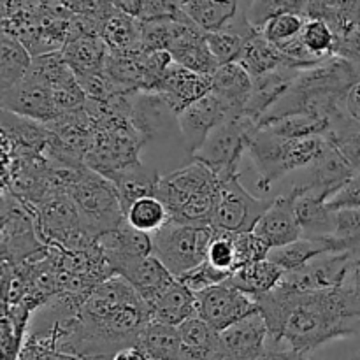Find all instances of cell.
Returning a JSON list of instances; mask_svg holds the SVG:
<instances>
[{"label": "cell", "instance_id": "cell-1", "mask_svg": "<svg viewBox=\"0 0 360 360\" xmlns=\"http://www.w3.org/2000/svg\"><path fill=\"white\" fill-rule=\"evenodd\" d=\"M150 309L132 285L112 276L94 288L83 308L72 319L62 320L42 333L56 350L83 360H112L116 354L139 345Z\"/></svg>", "mask_w": 360, "mask_h": 360}, {"label": "cell", "instance_id": "cell-2", "mask_svg": "<svg viewBox=\"0 0 360 360\" xmlns=\"http://www.w3.org/2000/svg\"><path fill=\"white\" fill-rule=\"evenodd\" d=\"M257 306L269 329L267 348H287L304 359L360 333V323L348 311L343 287L299 290L281 281L273 292L257 299Z\"/></svg>", "mask_w": 360, "mask_h": 360}, {"label": "cell", "instance_id": "cell-3", "mask_svg": "<svg viewBox=\"0 0 360 360\" xmlns=\"http://www.w3.org/2000/svg\"><path fill=\"white\" fill-rule=\"evenodd\" d=\"M360 81V62L333 56L302 70L287 94L267 111L259 129L287 116H311L329 122L347 109V97Z\"/></svg>", "mask_w": 360, "mask_h": 360}, {"label": "cell", "instance_id": "cell-4", "mask_svg": "<svg viewBox=\"0 0 360 360\" xmlns=\"http://www.w3.org/2000/svg\"><path fill=\"white\" fill-rule=\"evenodd\" d=\"M327 148V139L322 136L306 139H285L269 129H259L250 143L248 153L259 179L257 186L269 192L271 185L297 169L311 167Z\"/></svg>", "mask_w": 360, "mask_h": 360}, {"label": "cell", "instance_id": "cell-5", "mask_svg": "<svg viewBox=\"0 0 360 360\" xmlns=\"http://www.w3.org/2000/svg\"><path fill=\"white\" fill-rule=\"evenodd\" d=\"M67 195L79 214L81 227L98 239L125 224L118 192L111 179L91 169H63Z\"/></svg>", "mask_w": 360, "mask_h": 360}, {"label": "cell", "instance_id": "cell-6", "mask_svg": "<svg viewBox=\"0 0 360 360\" xmlns=\"http://www.w3.org/2000/svg\"><path fill=\"white\" fill-rule=\"evenodd\" d=\"M213 236V227L169 220L160 231L151 234V255L160 260L165 269L179 280L206 262Z\"/></svg>", "mask_w": 360, "mask_h": 360}, {"label": "cell", "instance_id": "cell-7", "mask_svg": "<svg viewBox=\"0 0 360 360\" xmlns=\"http://www.w3.org/2000/svg\"><path fill=\"white\" fill-rule=\"evenodd\" d=\"M257 130V123L246 116L227 120L207 137L206 144L193 155L192 160L207 165L220 183L239 178V164Z\"/></svg>", "mask_w": 360, "mask_h": 360}, {"label": "cell", "instance_id": "cell-8", "mask_svg": "<svg viewBox=\"0 0 360 360\" xmlns=\"http://www.w3.org/2000/svg\"><path fill=\"white\" fill-rule=\"evenodd\" d=\"M46 248L27 204L9 190H2V264L18 266Z\"/></svg>", "mask_w": 360, "mask_h": 360}, {"label": "cell", "instance_id": "cell-9", "mask_svg": "<svg viewBox=\"0 0 360 360\" xmlns=\"http://www.w3.org/2000/svg\"><path fill=\"white\" fill-rule=\"evenodd\" d=\"M218 190H220L218 176L202 162L190 160V164L160 176L155 197L164 204L169 218L174 220L190 202Z\"/></svg>", "mask_w": 360, "mask_h": 360}, {"label": "cell", "instance_id": "cell-10", "mask_svg": "<svg viewBox=\"0 0 360 360\" xmlns=\"http://www.w3.org/2000/svg\"><path fill=\"white\" fill-rule=\"evenodd\" d=\"M271 202L273 200L253 197L241 185L239 178L229 179L220 183L218 204L211 227L214 231L234 232V234L253 232L264 213L269 210Z\"/></svg>", "mask_w": 360, "mask_h": 360}, {"label": "cell", "instance_id": "cell-11", "mask_svg": "<svg viewBox=\"0 0 360 360\" xmlns=\"http://www.w3.org/2000/svg\"><path fill=\"white\" fill-rule=\"evenodd\" d=\"M195 297L197 316L217 333H224L246 316L259 313L255 299L243 294L229 281L199 292Z\"/></svg>", "mask_w": 360, "mask_h": 360}, {"label": "cell", "instance_id": "cell-12", "mask_svg": "<svg viewBox=\"0 0 360 360\" xmlns=\"http://www.w3.org/2000/svg\"><path fill=\"white\" fill-rule=\"evenodd\" d=\"M304 16L329 25L336 37V56L360 62V2H304Z\"/></svg>", "mask_w": 360, "mask_h": 360}, {"label": "cell", "instance_id": "cell-13", "mask_svg": "<svg viewBox=\"0 0 360 360\" xmlns=\"http://www.w3.org/2000/svg\"><path fill=\"white\" fill-rule=\"evenodd\" d=\"M0 102L2 111H9L44 125L55 122L60 116L51 86L44 77L32 70V67L23 81H20L13 90L0 95Z\"/></svg>", "mask_w": 360, "mask_h": 360}, {"label": "cell", "instance_id": "cell-14", "mask_svg": "<svg viewBox=\"0 0 360 360\" xmlns=\"http://www.w3.org/2000/svg\"><path fill=\"white\" fill-rule=\"evenodd\" d=\"M227 120H231L229 109L224 102L210 94L200 101L193 102L186 109H183L178 115V130L181 134V143L190 158L200 151V148L206 144L207 137Z\"/></svg>", "mask_w": 360, "mask_h": 360}, {"label": "cell", "instance_id": "cell-15", "mask_svg": "<svg viewBox=\"0 0 360 360\" xmlns=\"http://www.w3.org/2000/svg\"><path fill=\"white\" fill-rule=\"evenodd\" d=\"M98 248L115 276L127 278L146 257L151 255V236L123 224L98 238Z\"/></svg>", "mask_w": 360, "mask_h": 360}, {"label": "cell", "instance_id": "cell-16", "mask_svg": "<svg viewBox=\"0 0 360 360\" xmlns=\"http://www.w3.org/2000/svg\"><path fill=\"white\" fill-rule=\"evenodd\" d=\"M355 267L357 266L347 253H327L301 271L285 274L283 283L299 290H334L347 283Z\"/></svg>", "mask_w": 360, "mask_h": 360}, {"label": "cell", "instance_id": "cell-17", "mask_svg": "<svg viewBox=\"0 0 360 360\" xmlns=\"http://www.w3.org/2000/svg\"><path fill=\"white\" fill-rule=\"evenodd\" d=\"M129 120L143 139L144 146L150 144V141L169 136L172 127H178V115L172 111L167 101L155 91L134 94Z\"/></svg>", "mask_w": 360, "mask_h": 360}, {"label": "cell", "instance_id": "cell-18", "mask_svg": "<svg viewBox=\"0 0 360 360\" xmlns=\"http://www.w3.org/2000/svg\"><path fill=\"white\" fill-rule=\"evenodd\" d=\"M297 192L294 188L276 197L255 227V234L271 246V250L292 245L302 239V229L295 213Z\"/></svg>", "mask_w": 360, "mask_h": 360}, {"label": "cell", "instance_id": "cell-19", "mask_svg": "<svg viewBox=\"0 0 360 360\" xmlns=\"http://www.w3.org/2000/svg\"><path fill=\"white\" fill-rule=\"evenodd\" d=\"M224 360H259L267 352L269 329L260 313L246 316L220 333Z\"/></svg>", "mask_w": 360, "mask_h": 360}, {"label": "cell", "instance_id": "cell-20", "mask_svg": "<svg viewBox=\"0 0 360 360\" xmlns=\"http://www.w3.org/2000/svg\"><path fill=\"white\" fill-rule=\"evenodd\" d=\"M357 174L350 162L343 157L340 150L334 144L327 141V148L322 157L311 165V174L301 183V188L311 195L319 197L322 200H329L336 195L354 176Z\"/></svg>", "mask_w": 360, "mask_h": 360}, {"label": "cell", "instance_id": "cell-21", "mask_svg": "<svg viewBox=\"0 0 360 360\" xmlns=\"http://www.w3.org/2000/svg\"><path fill=\"white\" fill-rule=\"evenodd\" d=\"M211 84H213V76L192 72L172 62V65L165 70L160 83L155 88V94H160L171 105L172 111L179 115L193 102L206 97L211 91Z\"/></svg>", "mask_w": 360, "mask_h": 360}, {"label": "cell", "instance_id": "cell-22", "mask_svg": "<svg viewBox=\"0 0 360 360\" xmlns=\"http://www.w3.org/2000/svg\"><path fill=\"white\" fill-rule=\"evenodd\" d=\"M253 91V79L245 67L239 62L227 63L218 67L213 74L211 94L217 95L225 108L229 109L231 118H243L246 116V108L250 104Z\"/></svg>", "mask_w": 360, "mask_h": 360}, {"label": "cell", "instance_id": "cell-23", "mask_svg": "<svg viewBox=\"0 0 360 360\" xmlns=\"http://www.w3.org/2000/svg\"><path fill=\"white\" fill-rule=\"evenodd\" d=\"M160 176L162 174H158L157 169L141 162V164L132 165L129 169L112 172V174L105 176V178L111 179L112 185H115L123 214H125L129 207L139 199L155 197V190H157L158 181H160Z\"/></svg>", "mask_w": 360, "mask_h": 360}, {"label": "cell", "instance_id": "cell-24", "mask_svg": "<svg viewBox=\"0 0 360 360\" xmlns=\"http://www.w3.org/2000/svg\"><path fill=\"white\" fill-rule=\"evenodd\" d=\"M297 192L295 213L302 229V239H330L336 229L334 211L329 210L326 200L304 192L299 185L294 186Z\"/></svg>", "mask_w": 360, "mask_h": 360}, {"label": "cell", "instance_id": "cell-25", "mask_svg": "<svg viewBox=\"0 0 360 360\" xmlns=\"http://www.w3.org/2000/svg\"><path fill=\"white\" fill-rule=\"evenodd\" d=\"M178 333L181 338V360H224L220 333L199 316L181 323Z\"/></svg>", "mask_w": 360, "mask_h": 360}, {"label": "cell", "instance_id": "cell-26", "mask_svg": "<svg viewBox=\"0 0 360 360\" xmlns=\"http://www.w3.org/2000/svg\"><path fill=\"white\" fill-rule=\"evenodd\" d=\"M153 322L179 327L186 320L197 316V297L188 287L176 280L160 299L150 308Z\"/></svg>", "mask_w": 360, "mask_h": 360}, {"label": "cell", "instance_id": "cell-27", "mask_svg": "<svg viewBox=\"0 0 360 360\" xmlns=\"http://www.w3.org/2000/svg\"><path fill=\"white\" fill-rule=\"evenodd\" d=\"M108 44L101 35L76 34L65 42L62 55L76 76L79 74L98 72L104 69L108 58Z\"/></svg>", "mask_w": 360, "mask_h": 360}, {"label": "cell", "instance_id": "cell-28", "mask_svg": "<svg viewBox=\"0 0 360 360\" xmlns=\"http://www.w3.org/2000/svg\"><path fill=\"white\" fill-rule=\"evenodd\" d=\"M327 253H340L334 239H299L292 245L281 246V248L271 250L267 259L276 264L285 274L301 271L319 257Z\"/></svg>", "mask_w": 360, "mask_h": 360}, {"label": "cell", "instance_id": "cell-29", "mask_svg": "<svg viewBox=\"0 0 360 360\" xmlns=\"http://www.w3.org/2000/svg\"><path fill=\"white\" fill-rule=\"evenodd\" d=\"M134 290L139 294L148 309L164 295V292L176 281V278L165 269L164 264L153 255L146 257L129 276L125 278Z\"/></svg>", "mask_w": 360, "mask_h": 360}, {"label": "cell", "instance_id": "cell-30", "mask_svg": "<svg viewBox=\"0 0 360 360\" xmlns=\"http://www.w3.org/2000/svg\"><path fill=\"white\" fill-rule=\"evenodd\" d=\"M283 271L267 259L262 262L248 264V266L236 269L234 274L229 278V283H232L238 290L257 301L262 295L273 292L283 281Z\"/></svg>", "mask_w": 360, "mask_h": 360}, {"label": "cell", "instance_id": "cell-31", "mask_svg": "<svg viewBox=\"0 0 360 360\" xmlns=\"http://www.w3.org/2000/svg\"><path fill=\"white\" fill-rule=\"evenodd\" d=\"M104 74L118 95L144 90V67L141 53H108Z\"/></svg>", "mask_w": 360, "mask_h": 360}, {"label": "cell", "instance_id": "cell-32", "mask_svg": "<svg viewBox=\"0 0 360 360\" xmlns=\"http://www.w3.org/2000/svg\"><path fill=\"white\" fill-rule=\"evenodd\" d=\"M102 39L111 53H141L143 51V23L129 14L122 13L115 6V11L105 21Z\"/></svg>", "mask_w": 360, "mask_h": 360}, {"label": "cell", "instance_id": "cell-33", "mask_svg": "<svg viewBox=\"0 0 360 360\" xmlns=\"http://www.w3.org/2000/svg\"><path fill=\"white\" fill-rule=\"evenodd\" d=\"M34 56L7 32L0 35V95L13 90L30 70Z\"/></svg>", "mask_w": 360, "mask_h": 360}, {"label": "cell", "instance_id": "cell-34", "mask_svg": "<svg viewBox=\"0 0 360 360\" xmlns=\"http://www.w3.org/2000/svg\"><path fill=\"white\" fill-rule=\"evenodd\" d=\"M183 13L204 32H218L229 25L239 9V2H211V0H188L179 2Z\"/></svg>", "mask_w": 360, "mask_h": 360}, {"label": "cell", "instance_id": "cell-35", "mask_svg": "<svg viewBox=\"0 0 360 360\" xmlns=\"http://www.w3.org/2000/svg\"><path fill=\"white\" fill-rule=\"evenodd\" d=\"M139 347L150 360H181V338L178 327L151 320L141 334Z\"/></svg>", "mask_w": 360, "mask_h": 360}, {"label": "cell", "instance_id": "cell-36", "mask_svg": "<svg viewBox=\"0 0 360 360\" xmlns=\"http://www.w3.org/2000/svg\"><path fill=\"white\" fill-rule=\"evenodd\" d=\"M238 62L245 67V70L252 76V79L264 76L267 72H273L278 67L287 65L280 49L271 44L260 32L246 42Z\"/></svg>", "mask_w": 360, "mask_h": 360}, {"label": "cell", "instance_id": "cell-37", "mask_svg": "<svg viewBox=\"0 0 360 360\" xmlns=\"http://www.w3.org/2000/svg\"><path fill=\"white\" fill-rule=\"evenodd\" d=\"M171 56L178 65L185 67L192 72L202 74V76H213L220 67L214 60L213 53L207 48L206 34L202 32L186 37L181 44L172 49Z\"/></svg>", "mask_w": 360, "mask_h": 360}, {"label": "cell", "instance_id": "cell-38", "mask_svg": "<svg viewBox=\"0 0 360 360\" xmlns=\"http://www.w3.org/2000/svg\"><path fill=\"white\" fill-rule=\"evenodd\" d=\"M304 25L306 16L304 6H302V9L283 11V13L273 16L266 25H264L260 34H262L271 44L276 46L278 49H283L287 48L288 44H292V42L301 39Z\"/></svg>", "mask_w": 360, "mask_h": 360}, {"label": "cell", "instance_id": "cell-39", "mask_svg": "<svg viewBox=\"0 0 360 360\" xmlns=\"http://www.w3.org/2000/svg\"><path fill=\"white\" fill-rule=\"evenodd\" d=\"M169 218L167 210L157 197H144L134 202L125 213V221L136 231L144 232V234H155L160 231Z\"/></svg>", "mask_w": 360, "mask_h": 360}, {"label": "cell", "instance_id": "cell-40", "mask_svg": "<svg viewBox=\"0 0 360 360\" xmlns=\"http://www.w3.org/2000/svg\"><path fill=\"white\" fill-rule=\"evenodd\" d=\"M336 229H334V243L338 252L347 253L355 266H360V207L359 210L334 211Z\"/></svg>", "mask_w": 360, "mask_h": 360}, {"label": "cell", "instance_id": "cell-41", "mask_svg": "<svg viewBox=\"0 0 360 360\" xmlns=\"http://www.w3.org/2000/svg\"><path fill=\"white\" fill-rule=\"evenodd\" d=\"M301 42L315 58L322 62L336 56V37L329 25L320 18H306Z\"/></svg>", "mask_w": 360, "mask_h": 360}, {"label": "cell", "instance_id": "cell-42", "mask_svg": "<svg viewBox=\"0 0 360 360\" xmlns=\"http://www.w3.org/2000/svg\"><path fill=\"white\" fill-rule=\"evenodd\" d=\"M206 42L210 51L213 53L214 60L218 62V65L221 67L227 65V63L238 62L248 41L241 37V35L227 30V28H221L218 32L206 34Z\"/></svg>", "mask_w": 360, "mask_h": 360}, {"label": "cell", "instance_id": "cell-43", "mask_svg": "<svg viewBox=\"0 0 360 360\" xmlns=\"http://www.w3.org/2000/svg\"><path fill=\"white\" fill-rule=\"evenodd\" d=\"M206 262L211 264L214 269L221 271V273L234 274L238 269V262H236V248H234V232H224L214 231L213 239L207 248Z\"/></svg>", "mask_w": 360, "mask_h": 360}, {"label": "cell", "instance_id": "cell-44", "mask_svg": "<svg viewBox=\"0 0 360 360\" xmlns=\"http://www.w3.org/2000/svg\"><path fill=\"white\" fill-rule=\"evenodd\" d=\"M234 248L238 269L243 266H248V264L267 260L271 253V246L264 239H260L255 232L234 234Z\"/></svg>", "mask_w": 360, "mask_h": 360}, {"label": "cell", "instance_id": "cell-45", "mask_svg": "<svg viewBox=\"0 0 360 360\" xmlns=\"http://www.w3.org/2000/svg\"><path fill=\"white\" fill-rule=\"evenodd\" d=\"M229 278H231V274L221 273V271L214 269L211 264L204 262L193 271H190L188 274L179 278V281L185 287H188L193 294H199V292L207 290V288L214 287V285L225 283V281H229Z\"/></svg>", "mask_w": 360, "mask_h": 360}, {"label": "cell", "instance_id": "cell-46", "mask_svg": "<svg viewBox=\"0 0 360 360\" xmlns=\"http://www.w3.org/2000/svg\"><path fill=\"white\" fill-rule=\"evenodd\" d=\"M323 360H360V333L327 345L316 354Z\"/></svg>", "mask_w": 360, "mask_h": 360}, {"label": "cell", "instance_id": "cell-47", "mask_svg": "<svg viewBox=\"0 0 360 360\" xmlns=\"http://www.w3.org/2000/svg\"><path fill=\"white\" fill-rule=\"evenodd\" d=\"M330 211L359 210L360 207V172L354 176L336 195L327 200Z\"/></svg>", "mask_w": 360, "mask_h": 360}, {"label": "cell", "instance_id": "cell-48", "mask_svg": "<svg viewBox=\"0 0 360 360\" xmlns=\"http://www.w3.org/2000/svg\"><path fill=\"white\" fill-rule=\"evenodd\" d=\"M345 301H347L348 311L360 323V266L352 271L347 283L343 285Z\"/></svg>", "mask_w": 360, "mask_h": 360}, {"label": "cell", "instance_id": "cell-49", "mask_svg": "<svg viewBox=\"0 0 360 360\" xmlns=\"http://www.w3.org/2000/svg\"><path fill=\"white\" fill-rule=\"evenodd\" d=\"M259 360H306L297 352L287 350V348H267L266 354Z\"/></svg>", "mask_w": 360, "mask_h": 360}, {"label": "cell", "instance_id": "cell-50", "mask_svg": "<svg viewBox=\"0 0 360 360\" xmlns=\"http://www.w3.org/2000/svg\"><path fill=\"white\" fill-rule=\"evenodd\" d=\"M347 111L360 123V81L350 90L347 97Z\"/></svg>", "mask_w": 360, "mask_h": 360}, {"label": "cell", "instance_id": "cell-51", "mask_svg": "<svg viewBox=\"0 0 360 360\" xmlns=\"http://www.w3.org/2000/svg\"><path fill=\"white\" fill-rule=\"evenodd\" d=\"M112 360H150V357L144 354L139 345H136V347H129L120 352V354H116V357Z\"/></svg>", "mask_w": 360, "mask_h": 360}, {"label": "cell", "instance_id": "cell-52", "mask_svg": "<svg viewBox=\"0 0 360 360\" xmlns=\"http://www.w3.org/2000/svg\"><path fill=\"white\" fill-rule=\"evenodd\" d=\"M306 360H323V359L319 357V355H311V357H308Z\"/></svg>", "mask_w": 360, "mask_h": 360}]
</instances>
